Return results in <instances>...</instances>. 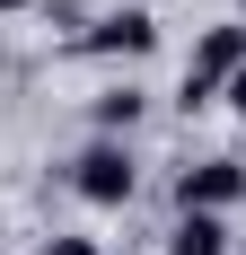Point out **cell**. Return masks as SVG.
Here are the masks:
<instances>
[{"label": "cell", "mask_w": 246, "mask_h": 255, "mask_svg": "<svg viewBox=\"0 0 246 255\" xmlns=\"http://www.w3.org/2000/svg\"><path fill=\"white\" fill-rule=\"evenodd\" d=\"M149 44H158V18H149V9H106V18L79 35V53H123V62H141Z\"/></svg>", "instance_id": "3957f363"}, {"label": "cell", "mask_w": 246, "mask_h": 255, "mask_svg": "<svg viewBox=\"0 0 246 255\" xmlns=\"http://www.w3.org/2000/svg\"><path fill=\"white\" fill-rule=\"evenodd\" d=\"M229 71H246V18L211 26V35L194 44V62H185V79H211V88H229Z\"/></svg>", "instance_id": "277c9868"}, {"label": "cell", "mask_w": 246, "mask_h": 255, "mask_svg": "<svg viewBox=\"0 0 246 255\" xmlns=\"http://www.w3.org/2000/svg\"><path fill=\"white\" fill-rule=\"evenodd\" d=\"M71 194L79 203H97V211H123L132 194H141V158H132V141H88V150L71 158Z\"/></svg>", "instance_id": "6da1fadb"}, {"label": "cell", "mask_w": 246, "mask_h": 255, "mask_svg": "<svg viewBox=\"0 0 246 255\" xmlns=\"http://www.w3.org/2000/svg\"><path fill=\"white\" fill-rule=\"evenodd\" d=\"M167 255H229V220H220V211H176Z\"/></svg>", "instance_id": "5b68a950"}, {"label": "cell", "mask_w": 246, "mask_h": 255, "mask_svg": "<svg viewBox=\"0 0 246 255\" xmlns=\"http://www.w3.org/2000/svg\"><path fill=\"white\" fill-rule=\"evenodd\" d=\"M238 18H246V0H238Z\"/></svg>", "instance_id": "30bf717a"}, {"label": "cell", "mask_w": 246, "mask_h": 255, "mask_svg": "<svg viewBox=\"0 0 246 255\" xmlns=\"http://www.w3.org/2000/svg\"><path fill=\"white\" fill-rule=\"evenodd\" d=\"M97 124H106V132H132V124H141V88H132V79L97 97Z\"/></svg>", "instance_id": "8992f818"}, {"label": "cell", "mask_w": 246, "mask_h": 255, "mask_svg": "<svg viewBox=\"0 0 246 255\" xmlns=\"http://www.w3.org/2000/svg\"><path fill=\"white\" fill-rule=\"evenodd\" d=\"M229 106H238V115H246V71H229Z\"/></svg>", "instance_id": "ba28073f"}, {"label": "cell", "mask_w": 246, "mask_h": 255, "mask_svg": "<svg viewBox=\"0 0 246 255\" xmlns=\"http://www.w3.org/2000/svg\"><path fill=\"white\" fill-rule=\"evenodd\" d=\"M44 255H106V247H97V238H79V229H53Z\"/></svg>", "instance_id": "52a82bcc"}, {"label": "cell", "mask_w": 246, "mask_h": 255, "mask_svg": "<svg viewBox=\"0 0 246 255\" xmlns=\"http://www.w3.org/2000/svg\"><path fill=\"white\" fill-rule=\"evenodd\" d=\"M9 9H26V0H0V18H9Z\"/></svg>", "instance_id": "9c48e42d"}, {"label": "cell", "mask_w": 246, "mask_h": 255, "mask_svg": "<svg viewBox=\"0 0 246 255\" xmlns=\"http://www.w3.org/2000/svg\"><path fill=\"white\" fill-rule=\"evenodd\" d=\"M246 203V158H194L176 167V211H229Z\"/></svg>", "instance_id": "7a4b0ae2"}]
</instances>
